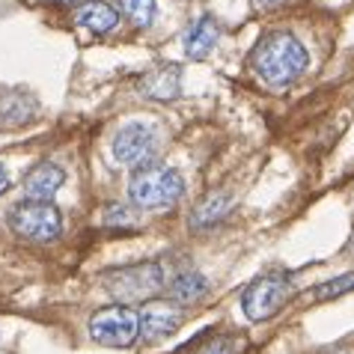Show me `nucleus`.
I'll return each instance as SVG.
<instances>
[{"label":"nucleus","mask_w":354,"mask_h":354,"mask_svg":"<svg viewBox=\"0 0 354 354\" xmlns=\"http://www.w3.org/2000/svg\"><path fill=\"white\" fill-rule=\"evenodd\" d=\"M250 66L268 86H289L307 72L310 54L292 33L274 30L257 42L250 54Z\"/></svg>","instance_id":"nucleus-1"},{"label":"nucleus","mask_w":354,"mask_h":354,"mask_svg":"<svg viewBox=\"0 0 354 354\" xmlns=\"http://www.w3.org/2000/svg\"><path fill=\"white\" fill-rule=\"evenodd\" d=\"M164 286V271L158 262H137L104 274V289L122 304H140L158 295Z\"/></svg>","instance_id":"nucleus-2"},{"label":"nucleus","mask_w":354,"mask_h":354,"mask_svg":"<svg viewBox=\"0 0 354 354\" xmlns=\"http://www.w3.org/2000/svg\"><path fill=\"white\" fill-rule=\"evenodd\" d=\"M185 191V179L173 167H143L131 176L129 194L131 203L140 209H164L173 205Z\"/></svg>","instance_id":"nucleus-3"},{"label":"nucleus","mask_w":354,"mask_h":354,"mask_svg":"<svg viewBox=\"0 0 354 354\" xmlns=\"http://www.w3.org/2000/svg\"><path fill=\"white\" fill-rule=\"evenodd\" d=\"M292 298L289 277L283 274H265V277L253 280L241 295V310L250 322H265L286 307V301Z\"/></svg>","instance_id":"nucleus-4"},{"label":"nucleus","mask_w":354,"mask_h":354,"mask_svg":"<svg viewBox=\"0 0 354 354\" xmlns=\"http://www.w3.org/2000/svg\"><path fill=\"white\" fill-rule=\"evenodd\" d=\"M9 226L15 235L30 241H54L63 232V218L51 203H33L21 200L9 212Z\"/></svg>","instance_id":"nucleus-5"},{"label":"nucleus","mask_w":354,"mask_h":354,"mask_svg":"<svg viewBox=\"0 0 354 354\" xmlns=\"http://www.w3.org/2000/svg\"><path fill=\"white\" fill-rule=\"evenodd\" d=\"M90 337L98 346L107 348H129L140 337V316L131 307H104L93 313L90 319Z\"/></svg>","instance_id":"nucleus-6"},{"label":"nucleus","mask_w":354,"mask_h":354,"mask_svg":"<svg viewBox=\"0 0 354 354\" xmlns=\"http://www.w3.org/2000/svg\"><path fill=\"white\" fill-rule=\"evenodd\" d=\"M113 155L129 167H149L152 158L158 155V131L146 122H129L122 125L120 134L113 137Z\"/></svg>","instance_id":"nucleus-7"},{"label":"nucleus","mask_w":354,"mask_h":354,"mask_svg":"<svg viewBox=\"0 0 354 354\" xmlns=\"http://www.w3.org/2000/svg\"><path fill=\"white\" fill-rule=\"evenodd\" d=\"M182 310L173 307L167 301H149L140 313V333L146 342H155V339H164L170 337L173 330H179L182 324Z\"/></svg>","instance_id":"nucleus-8"},{"label":"nucleus","mask_w":354,"mask_h":354,"mask_svg":"<svg viewBox=\"0 0 354 354\" xmlns=\"http://www.w3.org/2000/svg\"><path fill=\"white\" fill-rule=\"evenodd\" d=\"M66 173L57 164H36L24 179V196L33 203H51V196L63 188Z\"/></svg>","instance_id":"nucleus-9"},{"label":"nucleus","mask_w":354,"mask_h":354,"mask_svg":"<svg viewBox=\"0 0 354 354\" xmlns=\"http://www.w3.org/2000/svg\"><path fill=\"white\" fill-rule=\"evenodd\" d=\"M218 42V24H214V18L203 15L196 18V21L188 27V33H185V57H191V60H203L205 54L214 48Z\"/></svg>","instance_id":"nucleus-10"},{"label":"nucleus","mask_w":354,"mask_h":354,"mask_svg":"<svg viewBox=\"0 0 354 354\" xmlns=\"http://www.w3.org/2000/svg\"><path fill=\"white\" fill-rule=\"evenodd\" d=\"M75 21L81 27H86V30H93V33H107V30L116 27V21H120V12H116L113 6L102 3V0H93V3H84L81 9H77Z\"/></svg>","instance_id":"nucleus-11"},{"label":"nucleus","mask_w":354,"mask_h":354,"mask_svg":"<svg viewBox=\"0 0 354 354\" xmlns=\"http://www.w3.org/2000/svg\"><path fill=\"white\" fill-rule=\"evenodd\" d=\"M143 93L149 98H161V102H167V98H176L179 95V72H176L173 66H164V68H155L152 75L143 77Z\"/></svg>","instance_id":"nucleus-12"},{"label":"nucleus","mask_w":354,"mask_h":354,"mask_svg":"<svg viewBox=\"0 0 354 354\" xmlns=\"http://www.w3.org/2000/svg\"><path fill=\"white\" fill-rule=\"evenodd\" d=\"M205 292H209V283H205V277L196 271H185L179 277H173V283H170V298L176 304H185V307H188V304H196Z\"/></svg>","instance_id":"nucleus-13"},{"label":"nucleus","mask_w":354,"mask_h":354,"mask_svg":"<svg viewBox=\"0 0 354 354\" xmlns=\"http://www.w3.org/2000/svg\"><path fill=\"white\" fill-rule=\"evenodd\" d=\"M191 354H241L244 351V339L235 333H212V337H200Z\"/></svg>","instance_id":"nucleus-14"},{"label":"nucleus","mask_w":354,"mask_h":354,"mask_svg":"<svg viewBox=\"0 0 354 354\" xmlns=\"http://www.w3.org/2000/svg\"><path fill=\"white\" fill-rule=\"evenodd\" d=\"M226 205H230V200H226V194H212L209 200H205L200 209L194 212V226H209L212 221L223 218Z\"/></svg>","instance_id":"nucleus-15"},{"label":"nucleus","mask_w":354,"mask_h":354,"mask_svg":"<svg viewBox=\"0 0 354 354\" xmlns=\"http://www.w3.org/2000/svg\"><path fill=\"white\" fill-rule=\"evenodd\" d=\"M120 9L137 27H149L155 18V0H120Z\"/></svg>","instance_id":"nucleus-16"},{"label":"nucleus","mask_w":354,"mask_h":354,"mask_svg":"<svg viewBox=\"0 0 354 354\" xmlns=\"http://www.w3.org/2000/svg\"><path fill=\"white\" fill-rule=\"evenodd\" d=\"M354 289V271H348V274H342V277H337V280H328V283H322V286L310 295L313 301H330V298H339V295H346V292H351Z\"/></svg>","instance_id":"nucleus-17"},{"label":"nucleus","mask_w":354,"mask_h":354,"mask_svg":"<svg viewBox=\"0 0 354 354\" xmlns=\"http://www.w3.org/2000/svg\"><path fill=\"white\" fill-rule=\"evenodd\" d=\"M104 221L111 223V226H116V223H120V226H134L137 223V218H134L129 209H125V205H111L107 214H104Z\"/></svg>","instance_id":"nucleus-18"},{"label":"nucleus","mask_w":354,"mask_h":354,"mask_svg":"<svg viewBox=\"0 0 354 354\" xmlns=\"http://www.w3.org/2000/svg\"><path fill=\"white\" fill-rule=\"evenodd\" d=\"M283 3H286V0H253V6L262 9V12H268V9H277Z\"/></svg>","instance_id":"nucleus-19"},{"label":"nucleus","mask_w":354,"mask_h":354,"mask_svg":"<svg viewBox=\"0 0 354 354\" xmlns=\"http://www.w3.org/2000/svg\"><path fill=\"white\" fill-rule=\"evenodd\" d=\"M9 188V176H6V170H3V164H0V194H3Z\"/></svg>","instance_id":"nucleus-20"},{"label":"nucleus","mask_w":354,"mask_h":354,"mask_svg":"<svg viewBox=\"0 0 354 354\" xmlns=\"http://www.w3.org/2000/svg\"><path fill=\"white\" fill-rule=\"evenodd\" d=\"M51 3H77V0H51Z\"/></svg>","instance_id":"nucleus-21"},{"label":"nucleus","mask_w":354,"mask_h":354,"mask_svg":"<svg viewBox=\"0 0 354 354\" xmlns=\"http://www.w3.org/2000/svg\"><path fill=\"white\" fill-rule=\"evenodd\" d=\"M330 354H348V351H330Z\"/></svg>","instance_id":"nucleus-22"}]
</instances>
